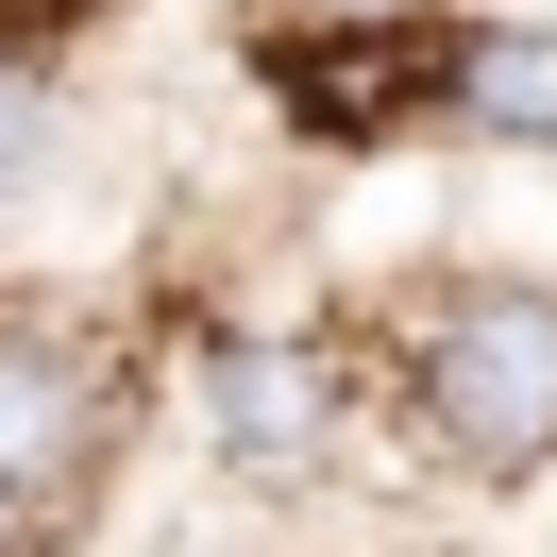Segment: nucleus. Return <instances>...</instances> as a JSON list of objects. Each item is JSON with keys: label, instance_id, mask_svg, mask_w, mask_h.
I'll return each mask as SVG.
<instances>
[{"label": "nucleus", "instance_id": "nucleus-1", "mask_svg": "<svg viewBox=\"0 0 557 557\" xmlns=\"http://www.w3.org/2000/svg\"><path fill=\"white\" fill-rule=\"evenodd\" d=\"M388 406L473 490L557 473V287H523V271L507 287H440V305L406 321V355H388Z\"/></svg>", "mask_w": 557, "mask_h": 557}, {"label": "nucleus", "instance_id": "nucleus-2", "mask_svg": "<svg viewBox=\"0 0 557 557\" xmlns=\"http://www.w3.org/2000/svg\"><path fill=\"white\" fill-rule=\"evenodd\" d=\"M119 422H136V355L69 321V287H17L0 305V557H51L102 507Z\"/></svg>", "mask_w": 557, "mask_h": 557}, {"label": "nucleus", "instance_id": "nucleus-3", "mask_svg": "<svg viewBox=\"0 0 557 557\" xmlns=\"http://www.w3.org/2000/svg\"><path fill=\"white\" fill-rule=\"evenodd\" d=\"M338 406H355V338H220L203 355V440L237 456V473H305L321 440H338Z\"/></svg>", "mask_w": 557, "mask_h": 557}, {"label": "nucleus", "instance_id": "nucleus-4", "mask_svg": "<svg viewBox=\"0 0 557 557\" xmlns=\"http://www.w3.org/2000/svg\"><path fill=\"white\" fill-rule=\"evenodd\" d=\"M440 136L456 152H557V17H456Z\"/></svg>", "mask_w": 557, "mask_h": 557}, {"label": "nucleus", "instance_id": "nucleus-5", "mask_svg": "<svg viewBox=\"0 0 557 557\" xmlns=\"http://www.w3.org/2000/svg\"><path fill=\"white\" fill-rule=\"evenodd\" d=\"M35 152H51V51L0 35V186H35Z\"/></svg>", "mask_w": 557, "mask_h": 557}, {"label": "nucleus", "instance_id": "nucleus-6", "mask_svg": "<svg viewBox=\"0 0 557 557\" xmlns=\"http://www.w3.org/2000/svg\"><path fill=\"white\" fill-rule=\"evenodd\" d=\"M85 17H102V0H0V35H35V51H69Z\"/></svg>", "mask_w": 557, "mask_h": 557}, {"label": "nucleus", "instance_id": "nucleus-7", "mask_svg": "<svg viewBox=\"0 0 557 557\" xmlns=\"http://www.w3.org/2000/svg\"><path fill=\"white\" fill-rule=\"evenodd\" d=\"M253 17H406V0H253Z\"/></svg>", "mask_w": 557, "mask_h": 557}]
</instances>
